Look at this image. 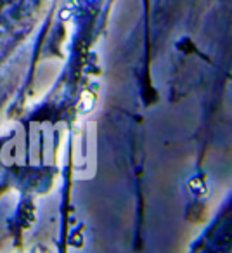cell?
<instances>
[{
  "label": "cell",
  "mask_w": 232,
  "mask_h": 253,
  "mask_svg": "<svg viewBox=\"0 0 232 253\" xmlns=\"http://www.w3.org/2000/svg\"><path fill=\"white\" fill-rule=\"evenodd\" d=\"M189 189L194 196L206 198L210 194V184H208V179L204 175H196L189 180Z\"/></svg>",
  "instance_id": "obj_1"
},
{
  "label": "cell",
  "mask_w": 232,
  "mask_h": 253,
  "mask_svg": "<svg viewBox=\"0 0 232 253\" xmlns=\"http://www.w3.org/2000/svg\"><path fill=\"white\" fill-rule=\"evenodd\" d=\"M94 106H95V95L90 90H85L80 97V102H78V113L87 115V113H90L94 109Z\"/></svg>",
  "instance_id": "obj_2"
}]
</instances>
